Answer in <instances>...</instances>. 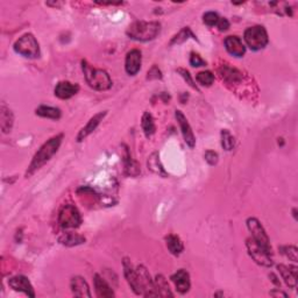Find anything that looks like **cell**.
Masks as SVG:
<instances>
[{"mask_svg":"<svg viewBox=\"0 0 298 298\" xmlns=\"http://www.w3.org/2000/svg\"><path fill=\"white\" fill-rule=\"evenodd\" d=\"M225 47L226 50L230 55L236 56V58H242L244 55V52H246L244 44L241 41V38L238 36H227L225 38Z\"/></svg>","mask_w":298,"mask_h":298,"instance_id":"cell-15","label":"cell"},{"mask_svg":"<svg viewBox=\"0 0 298 298\" xmlns=\"http://www.w3.org/2000/svg\"><path fill=\"white\" fill-rule=\"evenodd\" d=\"M190 64L192 66H194V68H198V66H206V62H205L200 55L192 52V54H191V56H190Z\"/></svg>","mask_w":298,"mask_h":298,"instance_id":"cell-32","label":"cell"},{"mask_svg":"<svg viewBox=\"0 0 298 298\" xmlns=\"http://www.w3.org/2000/svg\"><path fill=\"white\" fill-rule=\"evenodd\" d=\"M178 72L180 74V76H182L184 80L188 82V84H189L190 86H192L194 88H197L196 85L194 84V80H192V78H191L189 72H186V70H184V69H178Z\"/></svg>","mask_w":298,"mask_h":298,"instance_id":"cell-34","label":"cell"},{"mask_svg":"<svg viewBox=\"0 0 298 298\" xmlns=\"http://www.w3.org/2000/svg\"><path fill=\"white\" fill-rule=\"evenodd\" d=\"M244 41L252 50H261L268 44L267 30L262 26H254L247 28L244 32Z\"/></svg>","mask_w":298,"mask_h":298,"instance_id":"cell-4","label":"cell"},{"mask_svg":"<svg viewBox=\"0 0 298 298\" xmlns=\"http://www.w3.org/2000/svg\"><path fill=\"white\" fill-rule=\"evenodd\" d=\"M155 286V290L158 292V296H162V297H172V294L170 292L168 282L166 281V278H163L162 275H158L156 276V280L154 282Z\"/></svg>","mask_w":298,"mask_h":298,"instance_id":"cell-23","label":"cell"},{"mask_svg":"<svg viewBox=\"0 0 298 298\" xmlns=\"http://www.w3.org/2000/svg\"><path fill=\"white\" fill-rule=\"evenodd\" d=\"M175 116H176L177 122H178L180 130H182L184 141H186V144L190 148H194V144H196V139H194V132H192V130H191L190 124L188 122L186 116H184L180 111H176Z\"/></svg>","mask_w":298,"mask_h":298,"instance_id":"cell-9","label":"cell"},{"mask_svg":"<svg viewBox=\"0 0 298 298\" xmlns=\"http://www.w3.org/2000/svg\"><path fill=\"white\" fill-rule=\"evenodd\" d=\"M141 62H142V56H141V52L138 50V49H133L130 50L126 56V62H125V69L126 72L130 74V76H134L139 72L141 68Z\"/></svg>","mask_w":298,"mask_h":298,"instance_id":"cell-12","label":"cell"},{"mask_svg":"<svg viewBox=\"0 0 298 298\" xmlns=\"http://www.w3.org/2000/svg\"><path fill=\"white\" fill-rule=\"evenodd\" d=\"M105 116H106V111L99 112L96 116H92V118L90 120H88V122L86 124V126L83 127V128L80 130V132L78 133V136H77V141H78V142L83 141L85 139V138H88L92 132H94V130L97 128L98 125H99V124H100L102 120L105 118Z\"/></svg>","mask_w":298,"mask_h":298,"instance_id":"cell-13","label":"cell"},{"mask_svg":"<svg viewBox=\"0 0 298 298\" xmlns=\"http://www.w3.org/2000/svg\"><path fill=\"white\" fill-rule=\"evenodd\" d=\"M172 282L175 283L176 290L180 294H186L190 289V275L184 269H180L172 276Z\"/></svg>","mask_w":298,"mask_h":298,"instance_id":"cell-14","label":"cell"},{"mask_svg":"<svg viewBox=\"0 0 298 298\" xmlns=\"http://www.w3.org/2000/svg\"><path fill=\"white\" fill-rule=\"evenodd\" d=\"M161 30V24L155 21L146 22V21H136L127 30V35L136 41L147 42L152 41L158 36Z\"/></svg>","mask_w":298,"mask_h":298,"instance_id":"cell-2","label":"cell"},{"mask_svg":"<svg viewBox=\"0 0 298 298\" xmlns=\"http://www.w3.org/2000/svg\"><path fill=\"white\" fill-rule=\"evenodd\" d=\"M14 50L28 58H36L40 55V47L32 34H24L14 44Z\"/></svg>","mask_w":298,"mask_h":298,"instance_id":"cell-5","label":"cell"},{"mask_svg":"<svg viewBox=\"0 0 298 298\" xmlns=\"http://www.w3.org/2000/svg\"><path fill=\"white\" fill-rule=\"evenodd\" d=\"M8 286L16 292H24L27 296L35 297V292L33 286H32L30 280L24 276H14V278L8 280Z\"/></svg>","mask_w":298,"mask_h":298,"instance_id":"cell-10","label":"cell"},{"mask_svg":"<svg viewBox=\"0 0 298 298\" xmlns=\"http://www.w3.org/2000/svg\"><path fill=\"white\" fill-rule=\"evenodd\" d=\"M80 214L74 205H66L60 211L58 224L63 228H76L80 225Z\"/></svg>","mask_w":298,"mask_h":298,"instance_id":"cell-7","label":"cell"},{"mask_svg":"<svg viewBox=\"0 0 298 298\" xmlns=\"http://www.w3.org/2000/svg\"><path fill=\"white\" fill-rule=\"evenodd\" d=\"M247 227L252 233V236L253 239L256 241V242L260 244V246L264 248V250H267L269 254H272V246L270 241H269V238L266 233L264 227H262L261 222L258 220L256 218H250L247 219Z\"/></svg>","mask_w":298,"mask_h":298,"instance_id":"cell-6","label":"cell"},{"mask_svg":"<svg viewBox=\"0 0 298 298\" xmlns=\"http://www.w3.org/2000/svg\"><path fill=\"white\" fill-rule=\"evenodd\" d=\"M36 114L42 116V118H48V119H60L61 116V111L60 108H52V106H40V108H36Z\"/></svg>","mask_w":298,"mask_h":298,"instance_id":"cell-24","label":"cell"},{"mask_svg":"<svg viewBox=\"0 0 298 298\" xmlns=\"http://www.w3.org/2000/svg\"><path fill=\"white\" fill-rule=\"evenodd\" d=\"M205 161H206L208 164H211V166L217 164L218 154L214 150H208L206 152H205Z\"/></svg>","mask_w":298,"mask_h":298,"instance_id":"cell-33","label":"cell"},{"mask_svg":"<svg viewBox=\"0 0 298 298\" xmlns=\"http://www.w3.org/2000/svg\"><path fill=\"white\" fill-rule=\"evenodd\" d=\"M141 126H142V130L146 136L149 138L152 136V134L155 133V124L154 119H152V114L149 112H144L142 116V119H141Z\"/></svg>","mask_w":298,"mask_h":298,"instance_id":"cell-26","label":"cell"},{"mask_svg":"<svg viewBox=\"0 0 298 298\" xmlns=\"http://www.w3.org/2000/svg\"><path fill=\"white\" fill-rule=\"evenodd\" d=\"M82 69L88 84L94 90L105 91L112 86L111 78L105 70L92 68L86 61H82Z\"/></svg>","mask_w":298,"mask_h":298,"instance_id":"cell-3","label":"cell"},{"mask_svg":"<svg viewBox=\"0 0 298 298\" xmlns=\"http://www.w3.org/2000/svg\"><path fill=\"white\" fill-rule=\"evenodd\" d=\"M282 253L284 254L289 260H292L294 262L298 261V250L295 246L282 247Z\"/></svg>","mask_w":298,"mask_h":298,"instance_id":"cell-31","label":"cell"},{"mask_svg":"<svg viewBox=\"0 0 298 298\" xmlns=\"http://www.w3.org/2000/svg\"><path fill=\"white\" fill-rule=\"evenodd\" d=\"M80 90L77 84H72L70 82H60L55 88V96L61 99H69L74 97Z\"/></svg>","mask_w":298,"mask_h":298,"instance_id":"cell-16","label":"cell"},{"mask_svg":"<svg viewBox=\"0 0 298 298\" xmlns=\"http://www.w3.org/2000/svg\"><path fill=\"white\" fill-rule=\"evenodd\" d=\"M278 269L280 274L282 275V278L288 284L290 288H296L297 286V269L295 267H286L284 264H278Z\"/></svg>","mask_w":298,"mask_h":298,"instance_id":"cell-17","label":"cell"},{"mask_svg":"<svg viewBox=\"0 0 298 298\" xmlns=\"http://www.w3.org/2000/svg\"><path fill=\"white\" fill-rule=\"evenodd\" d=\"M0 126L4 133L10 132L13 126V114L5 105H2L0 108Z\"/></svg>","mask_w":298,"mask_h":298,"instance_id":"cell-20","label":"cell"},{"mask_svg":"<svg viewBox=\"0 0 298 298\" xmlns=\"http://www.w3.org/2000/svg\"><path fill=\"white\" fill-rule=\"evenodd\" d=\"M188 36H191V38H196V36H194V35L192 34V32L190 30V28L186 27V28H183V30H180V33L177 34L176 36L172 38V44H182V42H184L186 40H188Z\"/></svg>","mask_w":298,"mask_h":298,"instance_id":"cell-29","label":"cell"},{"mask_svg":"<svg viewBox=\"0 0 298 298\" xmlns=\"http://www.w3.org/2000/svg\"><path fill=\"white\" fill-rule=\"evenodd\" d=\"M94 288L98 297L102 298H110L114 297V292L111 289L104 278H102L99 275H94Z\"/></svg>","mask_w":298,"mask_h":298,"instance_id":"cell-19","label":"cell"},{"mask_svg":"<svg viewBox=\"0 0 298 298\" xmlns=\"http://www.w3.org/2000/svg\"><path fill=\"white\" fill-rule=\"evenodd\" d=\"M196 80L203 86H211L214 82V74L211 72H202L197 74Z\"/></svg>","mask_w":298,"mask_h":298,"instance_id":"cell-27","label":"cell"},{"mask_svg":"<svg viewBox=\"0 0 298 298\" xmlns=\"http://www.w3.org/2000/svg\"><path fill=\"white\" fill-rule=\"evenodd\" d=\"M62 140L63 134H58V136L52 138L50 140H48L47 142L42 144L41 148L36 152V154L34 155L30 166H28L27 176H30L32 174H34L38 169H40L42 166H44L46 163L58 152V148L62 144Z\"/></svg>","mask_w":298,"mask_h":298,"instance_id":"cell-1","label":"cell"},{"mask_svg":"<svg viewBox=\"0 0 298 298\" xmlns=\"http://www.w3.org/2000/svg\"><path fill=\"white\" fill-rule=\"evenodd\" d=\"M166 247H168V250L170 253L172 255H180V253L183 252V242L180 241V239L177 236H174V234H170L166 238Z\"/></svg>","mask_w":298,"mask_h":298,"instance_id":"cell-21","label":"cell"},{"mask_svg":"<svg viewBox=\"0 0 298 298\" xmlns=\"http://www.w3.org/2000/svg\"><path fill=\"white\" fill-rule=\"evenodd\" d=\"M222 146L225 150H232L234 147V138L227 130H222Z\"/></svg>","mask_w":298,"mask_h":298,"instance_id":"cell-28","label":"cell"},{"mask_svg":"<svg viewBox=\"0 0 298 298\" xmlns=\"http://www.w3.org/2000/svg\"><path fill=\"white\" fill-rule=\"evenodd\" d=\"M148 169H150L152 172L158 174V175L162 177L168 176V174L166 172V170L163 169L161 162H160V158L158 154H152L150 158H148Z\"/></svg>","mask_w":298,"mask_h":298,"instance_id":"cell-25","label":"cell"},{"mask_svg":"<svg viewBox=\"0 0 298 298\" xmlns=\"http://www.w3.org/2000/svg\"><path fill=\"white\" fill-rule=\"evenodd\" d=\"M217 27H218V30H220V32L227 30L230 28L228 20L225 19V18H220V19H219V21H218V24H217Z\"/></svg>","mask_w":298,"mask_h":298,"instance_id":"cell-35","label":"cell"},{"mask_svg":"<svg viewBox=\"0 0 298 298\" xmlns=\"http://www.w3.org/2000/svg\"><path fill=\"white\" fill-rule=\"evenodd\" d=\"M124 272H125V278L127 280V282H128V284L130 286V288L133 289V292H136V295L142 296V290L140 288L136 270L133 268V266L130 264L128 258H125V260H124Z\"/></svg>","mask_w":298,"mask_h":298,"instance_id":"cell-11","label":"cell"},{"mask_svg":"<svg viewBox=\"0 0 298 298\" xmlns=\"http://www.w3.org/2000/svg\"><path fill=\"white\" fill-rule=\"evenodd\" d=\"M58 241L62 244H64V246L72 247V246H77V244H84L85 238L80 236V234H76V233H66V234H63L62 236H60Z\"/></svg>","mask_w":298,"mask_h":298,"instance_id":"cell-22","label":"cell"},{"mask_svg":"<svg viewBox=\"0 0 298 298\" xmlns=\"http://www.w3.org/2000/svg\"><path fill=\"white\" fill-rule=\"evenodd\" d=\"M72 290L74 295L77 297H91L88 283L84 281L83 278H80V276H76V278L72 280Z\"/></svg>","mask_w":298,"mask_h":298,"instance_id":"cell-18","label":"cell"},{"mask_svg":"<svg viewBox=\"0 0 298 298\" xmlns=\"http://www.w3.org/2000/svg\"><path fill=\"white\" fill-rule=\"evenodd\" d=\"M220 18H219V16L216 12H208L205 13L203 16V21L205 24H208V26H217L218 21Z\"/></svg>","mask_w":298,"mask_h":298,"instance_id":"cell-30","label":"cell"},{"mask_svg":"<svg viewBox=\"0 0 298 298\" xmlns=\"http://www.w3.org/2000/svg\"><path fill=\"white\" fill-rule=\"evenodd\" d=\"M246 246L250 258H253L258 264L264 266V267H272V261L270 258V254H269L267 250H264L253 238L246 240Z\"/></svg>","mask_w":298,"mask_h":298,"instance_id":"cell-8","label":"cell"}]
</instances>
